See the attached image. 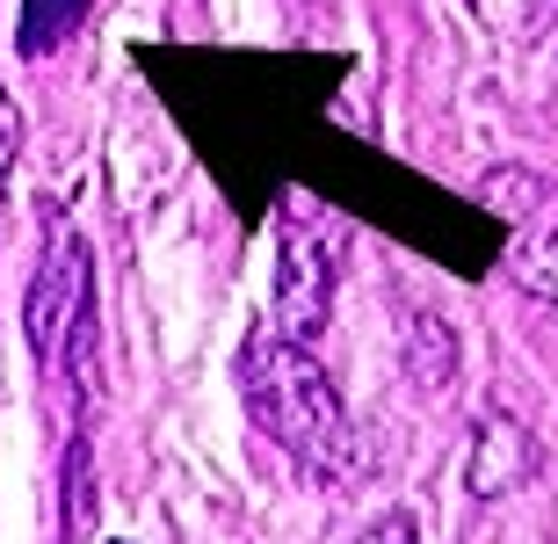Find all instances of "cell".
<instances>
[{
  "instance_id": "6da1fadb",
  "label": "cell",
  "mask_w": 558,
  "mask_h": 544,
  "mask_svg": "<svg viewBox=\"0 0 558 544\" xmlns=\"http://www.w3.org/2000/svg\"><path fill=\"white\" fill-rule=\"evenodd\" d=\"M240 399H247L254 428L283 450L305 480L319 486H355L371 472V450L355 436L349 407L333 392V377L319 371L312 349L283 341L276 327H254L240 349Z\"/></svg>"
},
{
  "instance_id": "7a4b0ae2",
  "label": "cell",
  "mask_w": 558,
  "mask_h": 544,
  "mask_svg": "<svg viewBox=\"0 0 558 544\" xmlns=\"http://www.w3.org/2000/svg\"><path fill=\"white\" fill-rule=\"evenodd\" d=\"M333 276H341V226L319 204L290 196L276 218V335L312 349L333 319Z\"/></svg>"
},
{
  "instance_id": "3957f363",
  "label": "cell",
  "mask_w": 558,
  "mask_h": 544,
  "mask_svg": "<svg viewBox=\"0 0 558 544\" xmlns=\"http://www.w3.org/2000/svg\"><path fill=\"white\" fill-rule=\"evenodd\" d=\"M478 196L508 226V283L530 305L558 313V182H544L530 168H494Z\"/></svg>"
},
{
  "instance_id": "277c9868",
  "label": "cell",
  "mask_w": 558,
  "mask_h": 544,
  "mask_svg": "<svg viewBox=\"0 0 558 544\" xmlns=\"http://www.w3.org/2000/svg\"><path fill=\"white\" fill-rule=\"evenodd\" d=\"M95 319V262H87V240L65 218H51V240H44V262L29 276V298H22V335H29V356L44 371H59L65 341Z\"/></svg>"
},
{
  "instance_id": "5b68a950",
  "label": "cell",
  "mask_w": 558,
  "mask_h": 544,
  "mask_svg": "<svg viewBox=\"0 0 558 544\" xmlns=\"http://www.w3.org/2000/svg\"><path fill=\"white\" fill-rule=\"evenodd\" d=\"M530 472H537V436H530L515 414H486V421H478L472 458H464V486H472V501H508Z\"/></svg>"
},
{
  "instance_id": "8992f818",
  "label": "cell",
  "mask_w": 558,
  "mask_h": 544,
  "mask_svg": "<svg viewBox=\"0 0 558 544\" xmlns=\"http://www.w3.org/2000/svg\"><path fill=\"white\" fill-rule=\"evenodd\" d=\"M399 356H407V377H414L421 392H450V377H457V335H450V319L407 313V327H399Z\"/></svg>"
},
{
  "instance_id": "52a82bcc",
  "label": "cell",
  "mask_w": 558,
  "mask_h": 544,
  "mask_svg": "<svg viewBox=\"0 0 558 544\" xmlns=\"http://www.w3.org/2000/svg\"><path fill=\"white\" fill-rule=\"evenodd\" d=\"M81 22H87V0H22V51L44 59V51H59Z\"/></svg>"
},
{
  "instance_id": "ba28073f",
  "label": "cell",
  "mask_w": 558,
  "mask_h": 544,
  "mask_svg": "<svg viewBox=\"0 0 558 544\" xmlns=\"http://www.w3.org/2000/svg\"><path fill=\"white\" fill-rule=\"evenodd\" d=\"M95 530V443H65V544H81Z\"/></svg>"
},
{
  "instance_id": "9c48e42d",
  "label": "cell",
  "mask_w": 558,
  "mask_h": 544,
  "mask_svg": "<svg viewBox=\"0 0 558 544\" xmlns=\"http://www.w3.org/2000/svg\"><path fill=\"white\" fill-rule=\"evenodd\" d=\"M355 544H421V530H414V516H407V508H392V516H377V523L363 530Z\"/></svg>"
},
{
  "instance_id": "30bf717a",
  "label": "cell",
  "mask_w": 558,
  "mask_h": 544,
  "mask_svg": "<svg viewBox=\"0 0 558 544\" xmlns=\"http://www.w3.org/2000/svg\"><path fill=\"white\" fill-rule=\"evenodd\" d=\"M15 153H22V109L8 102V87H0V182L15 168Z\"/></svg>"
}]
</instances>
